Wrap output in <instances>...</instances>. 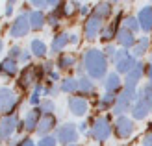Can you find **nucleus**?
<instances>
[{"mask_svg":"<svg viewBox=\"0 0 152 146\" xmlns=\"http://www.w3.org/2000/svg\"><path fill=\"white\" fill-rule=\"evenodd\" d=\"M30 59H32V52H30V50H22V54H20V59H19V63L30 65Z\"/></svg>","mask_w":152,"mask_h":146,"instance_id":"e433bc0d","label":"nucleus"},{"mask_svg":"<svg viewBox=\"0 0 152 146\" xmlns=\"http://www.w3.org/2000/svg\"><path fill=\"white\" fill-rule=\"evenodd\" d=\"M30 52H32V56L34 57H45L47 56V52H48V48H47V44H45V41H41V39H32V43H30Z\"/></svg>","mask_w":152,"mask_h":146,"instance_id":"cd10ccee","label":"nucleus"},{"mask_svg":"<svg viewBox=\"0 0 152 146\" xmlns=\"http://www.w3.org/2000/svg\"><path fill=\"white\" fill-rule=\"evenodd\" d=\"M137 20L143 32H150L152 30V6H145L141 7L137 13Z\"/></svg>","mask_w":152,"mask_h":146,"instance_id":"412c9836","label":"nucleus"},{"mask_svg":"<svg viewBox=\"0 0 152 146\" xmlns=\"http://www.w3.org/2000/svg\"><path fill=\"white\" fill-rule=\"evenodd\" d=\"M111 61L115 63V70H117V74H124V76L135 67V63H137V61H135V57H134L128 50H124V48H123V50H117L115 57H113Z\"/></svg>","mask_w":152,"mask_h":146,"instance_id":"6e6552de","label":"nucleus"},{"mask_svg":"<svg viewBox=\"0 0 152 146\" xmlns=\"http://www.w3.org/2000/svg\"><path fill=\"white\" fill-rule=\"evenodd\" d=\"M69 44V33H56L54 37H52V44H50V54L52 56H61L65 46Z\"/></svg>","mask_w":152,"mask_h":146,"instance_id":"f3484780","label":"nucleus"},{"mask_svg":"<svg viewBox=\"0 0 152 146\" xmlns=\"http://www.w3.org/2000/svg\"><path fill=\"white\" fill-rule=\"evenodd\" d=\"M78 13L83 15V17H89V15L93 13V7H91L89 4H82V6H80V9H78Z\"/></svg>","mask_w":152,"mask_h":146,"instance_id":"4c0bfd02","label":"nucleus"},{"mask_svg":"<svg viewBox=\"0 0 152 146\" xmlns=\"http://www.w3.org/2000/svg\"><path fill=\"white\" fill-rule=\"evenodd\" d=\"M117 102V94H113V93H104L100 96V100H98V111H108V109H113V105H115Z\"/></svg>","mask_w":152,"mask_h":146,"instance_id":"bb28decb","label":"nucleus"},{"mask_svg":"<svg viewBox=\"0 0 152 146\" xmlns=\"http://www.w3.org/2000/svg\"><path fill=\"white\" fill-rule=\"evenodd\" d=\"M58 144V139L54 135H47V137H41L37 141V146H56Z\"/></svg>","mask_w":152,"mask_h":146,"instance_id":"72a5a7b5","label":"nucleus"},{"mask_svg":"<svg viewBox=\"0 0 152 146\" xmlns=\"http://www.w3.org/2000/svg\"><path fill=\"white\" fill-rule=\"evenodd\" d=\"M20 74V68H19V61H15V59H10V57H4L2 61H0V76L6 80H10V78H15V76H19Z\"/></svg>","mask_w":152,"mask_h":146,"instance_id":"4468645a","label":"nucleus"},{"mask_svg":"<svg viewBox=\"0 0 152 146\" xmlns=\"http://www.w3.org/2000/svg\"><path fill=\"white\" fill-rule=\"evenodd\" d=\"M58 128V120H56V115H43L39 124H37V135L39 137H47L50 135V131H54Z\"/></svg>","mask_w":152,"mask_h":146,"instance_id":"2eb2a0df","label":"nucleus"},{"mask_svg":"<svg viewBox=\"0 0 152 146\" xmlns=\"http://www.w3.org/2000/svg\"><path fill=\"white\" fill-rule=\"evenodd\" d=\"M67 105H69V111L74 115V117H86L87 111H89L87 98H82V96H71Z\"/></svg>","mask_w":152,"mask_h":146,"instance_id":"ddd939ff","label":"nucleus"},{"mask_svg":"<svg viewBox=\"0 0 152 146\" xmlns=\"http://www.w3.org/2000/svg\"><path fill=\"white\" fill-rule=\"evenodd\" d=\"M150 63H152V56H150Z\"/></svg>","mask_w":152,"mask_h":146,"instance_id":"8fccbe9b","label":"nucleus"},{"mask_svg":"<svg viewBox=\"0 0 152 146\" xmlns=\"http://www.w3.org/2000/svg\"><path fill=\"white\" fill-rule=\"evenodd\" d=\"M22 50H24L22 46H19V44H13V46H10V50H7V57H10V59H15V61H19Z\"/></svg>","mask_w":152,"mask_h":146,"instance_id":"473e14b6","label":"nucleus"},{"mask_svg":"<svg viewBox=\"0 0 152 146\" xmlns=\"http://www.w3.org/2000/svg\"><path fill=\"white\" fill-rule=\"evenodd\" d=\"M102 28H104V20L91 13L86 19V22H83V37H86L87 41H95L96 37H100Z\"/></svg>","mask_w":152,"mask_h":146,"instance_id":"1a4fd4ad","label":"nucleus"},{"mask_svg":"<svg viewBox=\"0 0 152 146\" xmlns=\"http://www.w3.org/2000/svg\"><path fill=\"white\" fill-rule=\"evenodd\" d=\"M56 65L59 70H69V68H76V56L74 54H61V56L58 57Z\"/></svg>","mask_w":152,"mask_h":146,"instance_id":"b1692460","label":"nucleus"},{"mask_svg":"<svg viewBox=\"0 0 152 146\" xmlns=\"http://www.w3.org/2000/svg\"><path fill=\"white\" fill-rule=\"evenodd\" d=\"M43 91H45V85H43V83H37V85L32 89V94H30L28 102L32 104L34 107H39L41 100H43Z\"/></svg>","mask_w":152,"mask_h":146,"instance_id":"c756f323","label":"nucleus"},{"mask_svg":"<svg viewBox=\"0 0 152 146\" xmlns=\"http://www.w3.org/2000/svg\"><path fill=\"white\" fill-rule=\"evenodd\" d=\"M7 146H20L22 144V137H13V139H10V142H6Z\"/></svg>","mask_w":152,"mask_h":146,"instance_id":"a19ab883","label":"nucleus"},{"mask_svg":"<svg viewBox=\"0 0 152 146\" xmlns=\"http://www.w3.org/2000/svg\"><path fill=\"white\" fill-rule=\"evenodd\" d=\"M87 128H89L87 122H82V124H78V131L80 133H87Z\"/></svg>","mask_w":152,"mask_h":146,"instance_id":"a18cd8bd","label":"nucleus"},{"mask_svg":"<svg viewBox=\"0 0 152 146\" xmlns=\"http://www.w3.org/2000/svg\"><path fill=\"white\" fill-rule=\"evenodd\" d=\"M43 76H45V72H43V67H41V65H26V67L20 70V74H19L17 87H19L20 91L34 89L37 83H41Z\"/></svg>","mask_w":152,"mask_h":146,"instance_id":"f03ea898","label":"nucleus"},{"mask_svg":"<svg viewBox=\"0 0 152 146\" xmlns=\"http://www.w3.org/2000/svg\"><path fill=\"white\" fill-rule=\"evenodd\" d=\"M152 111V102L141 93V89L137 91V100L134 102L132 105V117L135 120H143V118H147V115Z\"/></svg>","mask_w":152,"mask_h":146,"instance_id":"9d476101","label":"nucleus"},{"mask_svg":"<svg viewBox=\"0 0 152 146\" xmlns=\"http://www.w3.org/2000/svg\"><path fill=\"white\" fill-rule=\"evenodd\" d=\"M95 93V81L89 78V76H82V78H78V96L86 98L89 94Z\"/></svg>","mask_w":152,"mask_h":146,"instance_id":"5701e85b","label":"nucleus"},{"mask_svg":"<svg viewBox=\"0 0 152 146\" xmlns=\"http://www.w3.org/2000/svg\"><path fill=\"white\" fill-rule=\"evenodd\" d=\"M78 41H80V37L76 33H69V44H78Z\"/></svg>","mask_w":152,"mask_h":146,"instance_id":"37998d69","label":"nucleus"},{"mask_svg":"<svg viewBox=\"0 0 152 146\" xmlns=\"http://www.w3.org/2000/svg\"><path fill=\"white\" fill-rule=\"evenodd\" d=\"M143 74H145V65H143L141 61H137L135 67L126 74V80H124L123 87H135V89H137V81L143 78Z\"/></svg>","mask_w":152,"mask_h":146,"instance_id":"dca6fc26","label":"nucleus"},{"mask_svg":"<svg viewBox=\"0 0 152 146\" xmlns=\"http://www.w3.org/2000/svg\"><path fill=\"white\" fill-rule=\"evenodd\" d=\"M19 124H20V118L17 113L0 117V142H10V139H13L15 133H17Z\"/></svg>","mask_w":152,"mask_h":146,"instance_id":"39448f33","label":"nucleus"},{"mask_svg":"<svg viewBox=\"0 0 152 146\" xmlns=\"http://www.w3.org/2000/svg\"><path fill=\"white\" fill-rule=\"evenodd\" d=\"M30 6L37 7V11H43L45 7H50V0H32Z\"/></svg>","mask_w":152,"mask_h":146,"instance_id":"f704fd0d","label":"nucleus"},{"mask_svg":"<svg viewBox=\"0 0 152 146\" xmlns=\"http://www.w3.org/2000/svg\"><path fill=\"white\" fill-rule=\"evenodd\" d=\"M113 131L119 139H128L132 133H134V122L128 118V117H119L113 124Z\"/></svg>","mask_w":152,"mask_h":146,"instance_id":"f8f14e48","label":"nucleus"},{"mask_svg":"<svg viewBox=\"0 0 152 146\" xmlns=\"http://www.w3.org/2000/svg\"><path fill=\"white\" fill-rule=\"evenodd\" d=\"M147 74H148V78H150V81H152V63H150L148 68H147Z\"/></svg>","mask_w":152,"mask_h":146,"instance_id":"49530a36","label":"nucleus"},{"mask_svg":"<svg viewBox=\"0 0 152 146\" xmlns=\"http://www.w3.org/2000/svg\"><path fill=\"white\" fill-rule=\"evenodd\" d=\"M115 41H117V44H121V46H123L124 50H126V48L135 46V37H134V33H132V32H128V30H126V28H123V26L117 30Z\"/></svg>","mask_w":152,"mask_h":146,"instance_id":"6ab92c4d","label":"nucleus"},{"mask_svg":"<svg viewBox=\"0 0 152 146\" xmlns=\"http://www.w3.org/2000/svg\"><path fill=\"white\" fill-rule=\"evenodd\" d=\"M102 85H104V89H106V93L117 94L119 91H121V87L124 85V81L119 78L117 72H108V76H106L104 81H102Z\"/></svg>","mask_w":152,"mask_h":146,"instance_id":"a211bd4d","label":"nucleus"},{"mask_svg":"<svg viewBox=\"0 0 152 146\" xmlns=\"http://www.w3.org/2000/svg\"><path fill=\"white\" fill-rule=\"evenodd\" d=\"M30 17L26 11L19 13L17 17L13 19L11 26H10V37H13V39H22V37H26L30 33Z\"/></svg>","mask_w":152,"mask_h":146,"instance_id":"0eeeda50","label":"nucleus"},{"mask_svg":"<svg viewBox=\"0 0 152 146\" xmlns=\"http://www.w3.org/2000/svg\"><path fill=\"white\" fill-rule=\"evenodd\" d=\"M82 65L91 80H104L108 76V57L102 50L89 48L82 57Z\"/></svg>","mask_w":152,"mask_h":146,"instance_id":"f257e3e1","label":"nucleus"},{"mask_svg":"<svg viewBox=\"0 0 152 146\" xmlns=\"http://www.w3.org/2000/svg\"><path fill=\"white\" fill-rule=\"evenodd\" d=\"M19 104H20V98L11 87H6V85L0 87V117L15 115Z\"/></svg>","mask_w":152,"mask_h":146,"instance_id":"7ed1b4c3","label":"nucleus"},{"mask_svg":"<svg viewBox=\"0 0 152 146\" xmlns=\"http://www.w3.org/2000/svg\"><path fill=\"white\" fill-rule=\"evenodd\" d=\"M20 146H37V142H34L30 137H22V144Z\"/></svg>","mask_w":152,"mask_h":146,"instance_id":"79ce46f5","label":"nucleus"},{"mask_svg":"<svg viewBox=\"0 0 152 146\" xmlns=\"http://www.w3.org/2000/svg\"><path fill=\"white\" fill-rule=\"evenodd\" d=\"M121 26L126 28L128 32H132V33H137V30H141L139 20H137V17H134V15H126V17H123V24Z\"/></svg>","mask_w":152,"mask_h":146,"instance_id":"7c9ffc66","label":"nucleus"},{"mask_svg":"<svg viewBox=\"0 0 152 146\" xmlns=\"http://www.w3.org/2000/svg\"><path fill=\"white\" fill-rule=\"evenodd\" d=\"M78 135H80V131H78V128H76V124H72V122H65V124L58 126L56 133H54V137L58 139V142H61V146L76 144Z\"/></svg>","mask_w":152,"mask_h":146,"instance_id":"423d86ee","label":"nucleus"},{"mask_svg":"<svg viewBox=\"0 0 152 146\" xmlns=\"http://www.w3.org/2000/svg\"><path fill=\"white\" fill-rule=\"evenodd\" d=\"M141 93H143V94H145V96L150 100V102H152V81L148 83V85H145V87L141 89Z\"/></svg>","mask_w":152,"mask_h":146,"instance_id":"ea45409f","label":"nucleus"},{"mask_svg":"<svg viewBox=\"0 0 152 146\" xmlns=\"http://www.w3.org/2000/svg\"><path fill=\"white\" fill-rule=\"evenodd\" d=\"M6 9H4V15H6V17H11V15H13V11H15V2H13V0H10V2H6Z\"/></svg>","mask_w":152,"mask_h":146,"instance_id":"58836bf2","label":"nucleus"},{"mask_svg":"<svg viewBox=\"0 0 152 146\" xmlns=\"http://www.w3.org/2000/svg\"><path fill=\"white\" fill-rule=\"evenodd\" d=\"M111 11H113V6H111L110 2H98V4L93 6V15H96V17L102 19V20L110 19Z\"/></svg>","mask_w":152,"mask_h":146,"instance_id":"393cba45","label":"nucleus"},{"mask_svg":"<svg viewBox=\"0 0 152 146\" xmlns=\"http://www.w3.org/2000/svg\"><path fill=\"white\" fill-rule=\"evenodd\" d=\"M111 131H113V126H111L110 117H96L93 122H91L89 135L93 137L96 142H106L110 139Z\"/></svg>","mask_w":152,"mask_h":146,"instance_id":"20e7f679","label":"nucleus"},{"mask_svg":"<svg viewBox=\"0 0 152 146\" xmlns=\"http://www.w3.org/2000/svg\"><path fill=\"white\" fill-rule=\"evenodd\" d=\"M148 44H150V39H148V37H141V39L135 43V46H134V50H132V56H134L135 59L141 57L143 54H147Z\"/></svg>","mask_w":152,"mask_h":146,"instance_id":"c85d7f7f","label":"nucleus"},{"mask_svg":"<svg viewBox=\"0 0 152 146\" xmlns=\"http://www.w3.org/2000/svg\"><path fill=\"white\" fill-rule=\"evenodd\" d=\"M67 146H80V144H67Z\"/></svg>","mask_w":152,"mask_h":146,"instance_id":"09e8293b","label":"nucleus"},{"mask_svg":"<svg viewBox=\"0 0 152 146\" xmlns=\"http://www.w3.org/2000/svg\"><path fill=\"white\" fill-rule=\"evenodd\" d=\"M4 52V39H0V54Z\"/></svg>","mask_w":152,"mask_h":146,"instance_id":"de8ad7c7","label":"nucleus"},{"mask_svg":"<svg viewBox=\"0 0 152 146\" xmlns=\"http://www.w3.org/2000/svg\"><path fill=\"white\" fill-rule=\"evenodd\" d=\"M41 117H43V113H41L39 107H32V109L24 115V118H22V129H24L26 133L37 131V124H39Z\"/></svg>","mask_w":152,"mask_h":146,"instance_id":"9b49d317","label":"nucleus"},{"mask_svg":"<svg viewBox=\"0 0 152 146\" xmlns=\"http://www.w3.org/2000/svg\"><path fill=\"white\" fill-rule=\"evenodd\" d=\"M102 52H104V56L108 57V59H113V57H115V54H117V48L110 43V44H106V46H104V50H102Z\"/></svg>","mask_w":152,"mask_h":146,"instance_id":"c9c22d12","label":"nucleus"},{"mask_svg":"<svg viewBox=\"0 0 152 146\" xmlns=\"http://www.w3.org/2000/svg\"><path fill=\"white\" fill-rule=\"evenodd\" d=\"M28 17H30V28H32L34 32H39V30H43L45 24H47V15H45L43 11L32 9L28 13Z\"/></svg>","mask_w":152,"mask_h":146,"instance_id":"4be33fe9","label":"nucleus"},{"mask_svg":"<svg viewBox=\"0 0 152 146\" xmlns=\"http://www.w3.org/2000/svg\"><path fill=\"white\" fill-rule=\"evenodd\" d=\"M59 89L65 94H78V78H63L59 81Z\"/></svg>","mask_w":152,"mask_h":146,"instance_id":"a878e982","label":"nucleus"},{"mask_svg":"<svg viewBox=\"0 0 152 146\" xmlns=\"http://www.w3.org/2000/svg\"><path fill=\"white\" fill-rule=\"evenodd\" d=\"M119 22H123V19L117 17L113 22H108V26H104L102 28V33H100V39L106 43V44H110L111 39H115V35H117V30L121 28L119 26Z\"/></svg>","mask_w":152,"mask_h":146,"instance_id":"aec40b11","label":"nucleus"},{"mask_svg":"<svg viewBox=\"0 0 152 146\" xmlns=\"http://www.w3.org/2000/svg\"><path fill=\"white\" fill-rule=\"evenodd\" d=\"M143 146H152V133H147L143 139Z\"/></svg>","mask_w":152,"mask_h":146,"instance_id":"c03bdc74","label":"nucleus"},{"mask_svg":"<svg viewBox=\"0 0 152 146\" xmlns=\"http://www.w3.org/2000/svg\"><path fill=\"white\" fill-rule=\"evenodd\" d=\"M39 109H41L43 115H54V111H56L54 100H52V98H43L41 104H39Z\"/></svg>","mask_w":152,"mask_h":146,"instance_id":"2f4dec72","label":"nucleus"}]
</instances>
